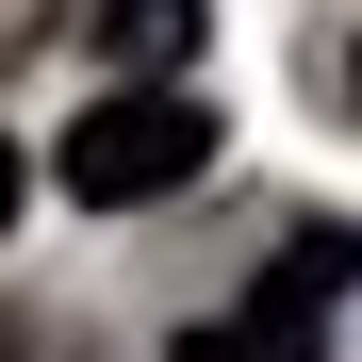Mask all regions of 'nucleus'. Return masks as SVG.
Here are the masks:
<instances>
[{"label": "nucleus", "mask_w": 362, "mask_h": 362, "mask_svg": "<svg viewBox=\"0 0 362 362\" xmlns=\"http://www.w3.org/2000/svg\"><path fill=\"white\" fill-rule=\"evenodd\" d=\"M198 33H214V0H83V49H99L115 83H181Z\"/></svg>", "instance_id": "3"}, {"label": "nucleus", "mask_w": 362, "mask_h": 362, "mask_svg": "<svg viewBox=\"0 0 362 362\" xmlns=\"http://www.w3.org/2000/svg\"><path fill=\"white\" fill-rule=\"evenodd\" d=\"M346 296H362V230H296L230 313L181 329V362H329V313H346Z\"/></svg>", "instance_id": "2"}, {"label": "nucleus", "mask_w": 362, "mask_h": 362, "mask_svg": "<svg viewBox=\"0 0 362 362\" xmlns=\"http://www.w3.org/2000/svg\"><path fill=\"white\" fill-rule=\"evenodd\" d=\"M49 165H66L83 214H148V198H181V181L214 165V99H181V83H115V99H83V132L49 148Z\"/></svg>", "instance_id": "1"}, {"label": "nucleus", "mask_w": 362, "mask_h": 362, "mask_svg": "<svg viewBox=\"0 0 362 362\" xmlns=\"http://www.w3.org/2000/svg\"><path fill=\"white\" fill-rule=\"evenodd\" d=\"M0 230H17V132H0Z\"/></svg>", "instance_id": "4"}]
</instances>
